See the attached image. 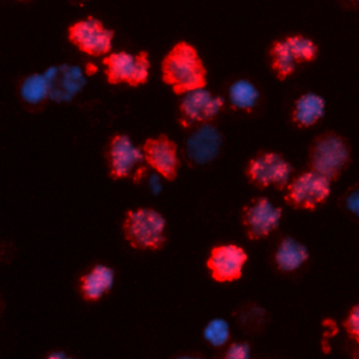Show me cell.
<instances>
[{
  "instance_id": "6da1fadb",
  "label": "cell",
  "mask_w": 359,
  "mask_h": 359,
  "mask_svg": "<svg viewBox=\"0 0 359 359\" xmlns=\"http://www.w3.org/2000/svg\"><path fill=\"white\" fill-rule=\"evenodd\" d=\"M161 79L174 94L206 87L208 72L196 48L187 42H177L161 60Z\"/></svg>"
},
{
  "instance_id": "7a4b0ae2",
  "label": "cell",
  "mask_w": 359,
  "mask_h": 359,
  "mask_svg": "<svg viewBox=\"0 0 359 359\" xmlns=\"http://www.w3.org/2000/svg\"><path fill=\"white\" fill-rule=\"evenodd\" d=\"M123 236L136 250H160L167 241V219L151 208H137L126 212Z\"/></svg>"
},
{
  "instance_id": "3957f363",
  "label": "cell",
  "mask_w": 359,
  "mask_h": 359,
  "mask_svg": "<svg viewBox=\"0 0 359 359\" xmlns=\"http://www.w3.org/2000/svg\"><path fill=\"white\" fill-rule=\"evenodd\" d=\"M107 163L112 180L132 178L139 182L146 177V156L142 146L135 144L126 133H115L107 147Z\"/></svg>"
},
{
  "instance_id": "277c9868",
  "label": "cell",
  "mask_w": 359,
  "mask_h": 359,
  "mask_svg": "<svg viewBox=\"0 0 359 359\" xmlns=\"http://www.w3.org/2000/svg\"><path fill=\"white\" fill-rule=\"evenodd\" d=\"M349 158L348 142L335 132H324L311 143L309 154L310 168L328 177L331 181L339 177Z\"/></svg>"
},
{
  "instance_id": "5b68a950",
  "label": "cell",
  "mask_w": 359,
  "mask_h": 359,
  "mask_svg": "<svg viewBox=\"0 0 359 359\" xmlns=\"http://www.w3.org/2000/svg\"><path fill=\"white\" fill-rule=\"evenodd\" d=\"M104 72L109 84H128L137 87L149 80L150 59L146 50L132 53L128 50L111 52L102 57Z\"/></svg>"
},
{
  "instance_id": "8992f818",
  "label": "cell",
  "mask_w": 359,
  "mask_h": 359,
  "mask_svg": "<svg viewBox=\"0 0 359 359\" xmlns=\"http://www.w3.org/2000/svg\"><path fill=\"white\" fill-rule=\"evenodd\" d=\"M293 165L276 151H261L251 157L245 167L248 181L259 188L286 189L292 181Z\"/></svg>"
},
{
  "instance_id": "52a82bcc",
  "label": "cell",
  "mask_w": 359,
  "mask_h": 359,
  "mask_svg": "<svg viewBox=\"0 0 359 359\" xmlns=\"http://www.w3.org/2000/svg\"><path fill=\"white\" fill-rule=\"evenodd\" d=\"M114 36V29L107 28L100 18L93 15L74 21L67 28L69 41L80 52L93 57L111 53Z\"/></svg>"
},
{
  "instance_id": "ba28073f",
  "label": "cell",
  "mask_w": 359,
  "mask_h": 359,
  "mask_svg": "<svg viewBox=\"0 0 359 359\" xmlns=\"http://www.w3.org/2000/svg\"><path fill=\"white\" fill-rule=\"evenodd\" d=\"M224 97L213 94L206 87L188 91L181 95L178 104V123L182 128H192L212 122L224 108Z\"/></svg>"
},
{
  "instance_id": "9c48e42d",
  "label": "cell",
  "mask_w": 359,
  "mask_h": 359,
  "mask_svg": "<svg viewBox=\"0 0 359 359\" xmlns=\"http://www.w3.org/2000/svg\"><path fill=\"white\" fill-rule=\"evenodd\" d=\"M331 194V180L314 170L293 178L286 187L285 201L297 209H314Z\"/></svg>"
},
{
  "instance_id": "30bf717a",
  "label": "cell",
  "mask_w": 359,
  "mask_h": 359,
  "mask_svg": "<svg viewBox=\"0 0 359 359\" xmlns=\"http://www.w3.org/2000/svg\"><path fill=\"white\" fill-rule=\"evenodd\" d=\"M282 220V208L266 196H257L241 212V222L250 240H262L275 231Z\"/></svg>"
},
{
  "instance_id": "8fae6325",
  "label": "cell",
  "mask_w": 359,
  "mask_h": 359,
  "mask_svg": "<svg viewBox=\"0 0 359 359\" xmlns=\"http://www.w3.org/2000/svg\"><path fill=\"white\" fill-rule=\"evenodd\" d=\"M247 261L248 254L241 245L226 243L215 245L210 250L206 258V268L213 280L230 283L243 276Z\"/></svg>"
},
{
  "instance_id": "7c38bea8",
  "label": "cell",
  "mask_w": 359,
  "mask_h": 359,
  "mask_svg": "<svg viewBox=\"0 0 359 359\" xmlns=\"http://www.w3.org/2000/svg\"><path fill=\"white\" fill-rule=\"evenodd\" d=\"M223 133L212 122L194 126L185 140V157L192 165H206L215 161L223 146Z\"/></svg>"
},
{
  "instance_id": "4fadbf2b",
  "label": "cell",
  "mask_w": 359,
  "mask_h": 359,
  "mask_svg": "<svg viewBox=\"0 0 359 359\" xmlns=\"http://www.w3.org/2000/svg\"><path fill=\"white\" fill-rule=\"evenodd\" d=\"M147 165L160 174L164 180L174 181L180 168L178 147L174 140L165 135L149 137L143 143Z\"/></svg>"
},
{
  "instance_id": "5bb4252c",
  "label": "cell",
  "mask_w": 359,
  "mask_h": 359,
  "mask_svg": "<svg viewBox=\"0 0 359 359\" xmlns=\"http://www.w3.org/2000/svg\"><path fill=\"white\" fill-rule=\"evenodd\" d=\"M43 73L50 83V100L53 101H70L87 83L80 66H49Z\"/></svg>"
},
{
  "instance_id": "9a60e30c",
  "label": "cell",
  "mask_w": 359,
  "mask_h": 359,
  "mask_svg": "<svg viewBox=\"0 0 359 359\" xmlns=\"http://www.w3.org/2000/svg\"><path fill=\"white\" fill-rule=\"evenodd\" d=\"M115 285V269L107 264H95L79 280L80 294L87 302H98Z\"/></svg>"
},
{
  "instance_id": "2e32d148",
  "label": "cell",
  "mask_w": 359,
  "mask_h": 359,
  "mask_svg": "<svg viewBox=\"0 0 359 359\" xmlns=\"http://www.w3.org/2000/svg\"><path fill=\"white\" fill-rule=\"evenodd\" d=\"M325 98L314 91L300 94L292 107V122L297 128H310L325 115Z\"/></svg>"
},
{
  "instance_id": "e0dca14e",
  "label": "cell",
  "mask_w": 359,
  "mask_h": 359,
  "mask_svg": "<svg viewBox=\"0 0 359 359\" xmlns=\"http://www.w3.org/2000/svg\"><path fill=\"white\" fill-rule=\"evenodd\" d=\"M309 250L292 236L283 237L276 245L273 262L282 272H294L309 261Z\"/></svg>"
},
{
  "instance_id": "ac0fdd59",
  "label": "cell",
  "mask_w": 359,
  "mask_h": 359,
  "mask_svg": "<svg viewBox=\"0 0 359 359\" xmlns=\"http://www.w3.org/2000/svg\"><path fill=\"white\" fill-rule=\"evenodd\" d=\"M259 100L261 91L250 79H236L227 88V102L233 111L250 114L258 107Z\"/></svg>"
},
{
  "instance_id": "d6986e66",
  "label": "cell",
  "mask_w": 359,
  "mask_h": 359,
  "mask_svg": "<svg viewBox=\"0 0 359 359\" xmlns=\"http://www.w3.org/2000/svg\"><path fill=\"white\" fill-rule=\"evenodd\" d=\"M18 90L21 100L32 108L42 105L46 100H50V83L43 72L31 73L24 77Z\"/></svg>"
},
{
  "instance_id": "ffe728a7",
  "label": "cell",
  "mask_w": 359,
  "mask_h": 359,
  "mask_svg": "<svg viewBox=\"0 0 359 359\" xmlns=\"http://www.w3.org/2000/svg\"><path fill=\"white\" fill-rule=\"evenodd\" d=\"M269 60L271 69L280 81L286 80L290 74H293L297 67V60L293 56L285 38L272 42L269 48Z\"/></svg>"
},
{
  "instance_id": "44dd1931",
  "label": "cell",
  "mask_w": 359,
  "mask_h": 359,
  "mask_svg": "<svg viewBox=\"0 0 359 359\" xmlns=\"http://www.w3.org/2000/svg\"><path fill=\"white\" fill-rule=\"evenodd\" d=\"M230 335H231L230 324L226 318H222V317L210 318L202 330L203 339L213 348L226 346L230 339Z\"/></svg>"
},
{
  "instance_id": "7402d4cb",
  "label": "cell",
  "mask_w": 359,
  "mask_h": 359,
  "mask_svg": "<svg viewBox=\"0 0 359 359\" xmlns=\"http://www.w3.org/2000/svg\"><path fill=\"white\" fill-rule=\"evenodd\" d=\"M285 39L297 63H309L316 60L318 55V45L311 38L303 34H292L287 35Z\"/></svg>"
},
{
  "instance_id": "603a6c76",
  "label": "cell",
  "mask_w": 359,
  "mask_h": 359,
  "mask_svg": "<svg viewBox=\"0 0 359 359\" xmlns=\"http://www.w3.org/2000/svg\"><path fill=\"white\" fill-rule=\"evenodd\" d=\"M222 359H251L250 344L244 342V341L231 342L226 348Z\"/></svg>"
},
{
  "instance_id": "cb8c5ba5",
  "label": "cell",
  "mask_w": 359,
  "mask_h": 359,
  "mask_svg": "<svg viewBox=\"0 0 359 359\" xmlns=\"http://www.w3.org/2000/svg\"><path fill=\"white\" fill-rule=\"evenodd\" d=\"M264 311L258 307H247L244 311H241L240 317H241V323L245 327H258L262 325L264 323Z\"/></svg>"
},
{
  "instance_id": "d4e9b609",
  "label": "cell",
  "mask_w": 359,
  "mask_h": 359,
  "mask_svg": "<svg viewBox=\"0 0 359 359\" xmlns=\"http://www.w3.org/2000/svg\"><path fill=\"white\" fill-rule=\"evenodd\" d=\"M344 206L349 213L359 217V185L348 189L344 196Z\"/></svg>"
},
{
  "instance_id": "484cf974",
  "label": "cell",
  "mask_w": 359,
  "mask_h": 359,
  "mask_svg": "<svg viewBox=\"0 0 359 359\" xmlns=\"http://www.w3.org/2000/svg\"><path fill=\"white\" fill-rule=\"evenodd\" d=\"M345 327H346V331H348L355 339L359 341V304H356V306L351 310V313H349V316H348V318H346V321H345Z\"/></svg>"
},
{
  "instance_id": "4316f807",
  "label": "cell",
  "mask_w": 359,
  "mask_h": 359,
  "mask_svg": "<svg viewBox=\"0 0 359 359\" xmlns=\"http://www.w3.org/2000/svg\"><path fill=\"white\" fill-rule=\"evenodd\" d=\"M161 175L160 174H150L147 175V185L150 188V191L153 192V195H157L161 192L163 189V184H161Z\"/></svg>"
},
{
  "instance_id": "83f0119b",
  "label": "cell",
  "mask_w": 359,
  "mask_h": 359,
  "mask_svg": "<svg viewBox=\"0 0 359 359\" xmlns=\"http://www.w3.org/2000/svg\"><path fill=\"white\" fill-rule=\"evenodd\" d=\"M45 359H76L74 356H72V355H69L67 352H65V351H60V349H56V351H52V352H49L48 355H46V358Z\"/></svg>"
},
{
  "instance_id": "f1b7e54d",
  "label": "cell",
  "mask_w": 359,
  "mask_h": 359,
  "mask_svg": "<svg viewBox=\"0 0 359 359\" xmlns=\"http://www.w3.org/2000/svg\"><path fill=\"white\" fill-rule=\"evenodd\" d=\"M345 7L349 8H359V0H339Z\"/></svg>"
},
{
  "instance_id": "f546056e",
  "label": "cell",
  "mask_w": 359,
  "mask_h": 359,
  "mask_svg": "<svg viewBox=\"0 0 359 359\" xmlns=\"http://www.w3.org/2000/svg\"><path fill=\"white\" fill-rule=\"evenodd\" d=\"M175 359H203V358L196 355H181V356H177Z\"/></svg>"
},
{
  "instance_id": "4dcf8cb0",
  "label": "cell",
  "mask_w": 359,
  "mask_h": 359,
  "mask_svg": "<svg viewBox=\"0 0 359 359\" xmlns=\"http://www.w3.org/2000/svg\"><path fill=\"white\" fill-rule=\"evenodd\" d=\"M356 359H359V349H358V352H356Z\"/></svg>"
}]
</instances>
